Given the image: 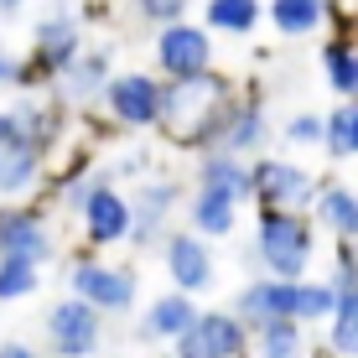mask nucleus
Listing matches in <instances>:
<instances>
[{"label": "nucleus", "instance_id": "obj_1", "mask_svg": "<svg viewBox=\"0 0 358 358\" xmlns=\"http://www.w3.org/2000/svg\"><path fill=\"white\" fill-rule=\"evenodd\" d=\"M234 83L224 73H197V78H166V94H162V141L182 145V151H208V145L224 141V125H229V109H234Z\"/></svg>", "mask_w": 358, "mask_h": 358}, {"label": "nucleus", "instance_id": "obj_2", "mask_svg": "<svg viewBox=\"0 0 358 358\" xmlns=\"http://www.w3.org/2000/svg\"><path fill=\"white\" fill-rule=\"evenodd\" d=\"M317 260V218L296 213V208H265L255 203V244L244 255V265H260L265 275H306Z\"/></svg>", "mask_w": 358, "mask_h": 358}, {"label": "nucleus", "instance_id": "obj_3", "mask_svg": "<svg viewBox=\"0 0 358 358\" xmlns=\"http://www.w3.org/2000/svg\"><path fill=\"white\" fill-rule=\"evenodd\" d=\"M42 332H47V353L52 358H94L99 343H104V312H99L89 296L68 291L47 306Z\"/></svg>", "mask_w": 358, "mask_h": 358}, {"label": "nucleus", "instance_id": "obj_4", "mask_svg": "<svg viewBox=\"0 0 358 358\" xmlns=\"http://www.w3.org/2000/svg\"><path fill=\"white\" fill-rule=\"evenodd\" d=\"M162 94H166V78L162 73H145V68H125L109 78L104 89V120L115 130H156L162 125Z\"/></svg>", "mask_w": 358, "mask_h": 358}, {"label": "nucleus", "instance_id": "obj_5", "mask_svg": "<svg viewBox=\"0 0 358 358\" xmlns=\"http://www.w3.org/2000/svg\"><path fill=\"white\" fill-rule=\"evenodd\" d=\"M68 291L89 296L104 317H130L135 296H141V275H135V265H115V260H99V255H73Z\"/></svg>", "mask_w": 358, "mask_h": 358}, {"label": "nucleus", "instance_id": "obj_6", "mask_svg": "<svg viewBox=\"0 0 358 358\" xmlns=\"http://www.w3.org/2000/svg\"><path fill=\"white\" fill-rule=\"evenodd\" d=\"M213 27L208 21H171V27H156L151 36V63L162 78H197V73L213 68L218 47H213Z\"/></svg>", "mask_w": 358, "mask_h": 358}, {"label": "nucleus", "instance_id": "obj_7", "mask_svg": "<svg viewBox=\"0 0 358 358\" xmlns=\"http://www.w3.org/2000/svg\"><path fill=\"white\" fill-rule=\"evenodd\" d=\"M63 115L68 109L52 99V89L47 94L21 89L6 104V115H0V145H36V151L52 156L57 141H63Z\"/></svg>", "mask_w": 358, "mask_h": 358}, {"label": "nucleus", "instance_id": "obj_8", "mask_svg": "<svg viewBox=\"0 0 358 358\" xmlns=\"http://www.w3.org/2000/svg\"><path fill=\"white\" fill-rule=\"evenodd\" d=\"M255 203L265 208H296V213H312L317 192H322V177L312 166L291 162V156H255Z\"/></svg>", "mask_w": 358, "mask_h": 358}, {"label": "nucleus", "instance_id": "obj_9", "mask_svg": "<svg viewBox=\"0 0 358 358\" xmlns=\"http://www.w3.org/2000/svg\"><path fill=\"white\" fill-rule=\"evenodd\" d=\"M73 224H78L83 244H94V250H115V244H125L130 229H135V203L120 192V177L99 182V187L83 197V208L73 213Z\"/></svg>", "mask_w": 358, "mask_h": 358}, {"label": "nucleus", "instance_id": "obj_10", "mask_svg": "<svg viewBox=\"0 0 358 358\" xmlns=\"http://www.w3.org/2000/svg\"><path fill=\"white\" fill-rule=\"evenodd\" d=\"M255 327L239 312H203L197 322L171 343V358H250Z\"/></svg>", "mask_w": 358, "mask_h": 358}, {"label": "nucleus", "instance_id": "obj_11", "mask_svg": "<svg viewBox=\"0 0 358 358\" xmlns=\"http://www.w3.org/2000/svg\"><path fill=\"white\" fill-rule=\"evenodd\" d=\"M31 57H36V73H42V89L63 68L78 63V57H83V16H78V10H73V6H52L47 16H36Z\"/></svg>", "mask_w": 358, "mask_h": 358}, {"label": "nucleus", "instance_id": "obj_12", "mask_svg": "<svg viewBox=\"0 0 358 358\" xmlns=\"http://www.w3.org/2000/svg\"><path fill=\"white\" fill-rule=\"evenodd\" d=\"M156 255H162V265H166V280H171V286H182V291H192V296L213 291V280H218L213 239H208V234H197L192 224H187V229H171Z\"/></svg>", "mask_w": 358, "mask_h": 358}, {"label": "nucleus", "instance_id": "obj_13", "mask_svg": "<svg viewBox=\"0 0 358 358\" xmlns=\"http://www.w3.org/2000/svg\"><path fill=\"white\" fill-rule=\"evenodd\" d=\"M135 203V229H130V244L135 250H162V239L171 234V213L182 203V182L177 177H141L130 192Z\"/></svg>", "mask_w": 358, "mask_h": 358}, {"label": "nucleus", "instance_id": "obj_14", "mask_svg": "<svg viewBox=\"0 0 358 358\" xmlns=\"http://www.w3.org/2000/svg\"><path fill=\"white\" fill-rule=\"evenodd\" d=\"M0 255H27L36 265L57 260V224L36 203H6L0 213Z\"/></svg>", "mask_w": 358, "mask_h": 358}, {"label": "nucleus", "instance_id": "obj_15", "mask_svg": "<svg viewBox=\"0 0 358 358\" xmlns=\"http://www.w3.org/2000/svg\"><path fill=\"white\" fill-rule=\"evenodd\" d=\"M115 78V63H109V47H83V57L73 68H63L52 78V99L63 109H99L104 104V89Z\"/></svg>", "mask_w": 358, "mask_h": 358}, {"label": "nucleus", "instance_id": "obj_16", "mask_svg": "<svg viewBox=\"0 0 358 358\" xmlns=\"http://www.w3.org/2000/svg\"><path fill=\"white\" fill-rule=\"evenodd\" d=\"M197 317H203L197 296L182 291V286H171L166 296H151V306L141 312V327H135V332H141V343H151V348H171Z\"/></svg>", "mask_w": 358, "mask_h": 358}, {"label": "nucleus", "instance_id": "obj_17", "mask_svg": "<svg viewBox=\"0 0 358 358\" xmlns=\"http://www.w3.org/2000/svg\"><path fill=\"white\" fill-rule=\"evenodd\" d=\"M52 177V156L36 145H0V192L6 203H31Z\"/></svg>", "mask_w": 358, "mask_h": 358}, {"label": "nucleus", "instance_id": "obj_18", "mask_svg": "<svg viewBox=\"0 0 358 358\" xmlns=\"http://www.w3.org/2000/svg\"><path fill=\"white\" fill-rule=\"evenodd\" d=\"M218 145L250 156V162H255V156H265V145H270V115H265V99L260 94H239V99H234L224 141H218Z\"/></svg>", "mask_w": 358, "mask_h": 358}, {"label": "nucleus", "instance_id": "obj_19", "mask_svg": "<svg viewBox=\"0 0 358 358\" xmlns=\"http://www.w3.org/2000/svg\"><path fill=\"white\" fill-rule=\"evenodd\" d=\"M239 208H244L239 192L197 182V187H192V203H187V224H192L197 234H208V239H229V234L239 229Z\"/></svg>", "mask_w": 358, "mask_h": 358}, {"label": "nucleus", "instance_id": "obj_20", "mask_svg": "<svg viewBox=\"0 0 358 358\" xmlns=\"http://www.w3.org/2000/svg\"><path fill=\"white\" fill-rule=\"evenodd\" d=\"M327 21H338V0H270V27L286 42H306Z\"/></svg>", "mask_w": 358, "mask_h": 358}, {"label": "nucleus", "instance_id": "obj_21", "mask_svg": "<svg viewBox=\"0 0 358 358\" xmlns=\"http://www.w3.org/2000/svg\"><path fill=\"white\" fill-rule=\"evenodd\" d=\"M312 218L322 234H332V244H353L358 239V192L343 187V182H322Z\"/></svg>", "mask_w": 358, "mask_h": 358}, {"label": "nucleus", "instance_id": "obj_22", "mask_svg": "<svg viewBox=\"0 0 358 358\" xmlns=\"http://www.w3.org/2000/svg\"><path fill=\"white\" fill-rule=\"evenodd\" d=\"M317 63H322V78L332 99H358V36H327L322 52H317Z\"/></svg>", "mask_w": 358, "mask_h": 358}, {"label": "nucleus", "instance_id": "obj_23", "mask_svg": "<svg viewBox=\"0 0 358 358\" xmlns=\"http://www.w3.org/2000/svg\"><path fill=\"white\" fill-rule=\"evenodd\" d=\"M203 21L218 36H255L270 21V0H203Z\"/></svg>", "mask_w": 358, "mask_h": 358}, {"label": "nucleus", "instance_id": "obj_24", "mask_svg": "<svg viewBox=\"0 0 358 358\" xmlns=\"http://www.w3.org/2000/svg\"><path fill=\"white\" fill-rule=\"evenodd\" d=\"M250 358H312V338H306V322H296V317H275V322L255 327Z\"/></svg>", "mask_w": 358, "mask_h": 358}, {"label": "nucleus", "instance_id": "obj_25", "mask_svg": "<svg viewBox=\"0 0 358 358\" xmlns=\"http://www.w3.org/2000/svg\"><path fill=\"white\" fill-rule=\"evenodd\" d=\"M322 327H327V338H322L327 358H358V280L338 286V312Z\"/></svg>", "mask_w": 358, "mask_h": 358}, {"label": "nucleus", "instance_id": "obj_26", "mask_svg": "<svg viewBox=\"0 0 358 358\" xmlns=\"http://www.w3.org/2000/svg\"><path fill=\"white\" fill-rule=\"evenodd\" d=\"M322 151L332 156V162H353L358 156V99H338V104H332Z\"/></svg>", "mask_w": 358, "mask_h": 358}, {"label": "nucleus", "instance_id": "obj_27", "mask_svg": "<svg viewBox=\"0 0 358 358\" xmlns=\"http://www.w3.org/2000/svg\"><path fill=\"white\" fill-rule=\"evenodd\" d=\"M42 291V265L27 255H0V301H27Z\"/></svg>", "mask_w": 358, "mask_h": 358}, {"label": "nucleus", "instance_id": "obj_28", "mask_svg": "<svg viewBox=\"0 0 358 358\" xmlns=\"http://www.w3.org/2000/svg\"><path fill=\"white\" fill-rule=\"evenodd\" d=\"M104 177H120V171H115V166H89V162H78V166H68L63 177H57V187H52V192H57V203H63L68 213H78L83 197H89Z\"/></svg>", "mask_w": 358, "mask_h": 358}, {"label": "nucleus", "instance_id": "obj_29", "mask_svg": "<svg viewBox=\"0 0 358 358\" xmlns=\"http://www.w3.org/2000/svg\"><path fill=\"white\" fill-rule=\"evenodd\" d=\"M280 141H286L291 151H312V145H322L327 141V115H312V109L291 115L286 125H280Z\"/></svg>", "mask_w": 358, "mask_h": 358}, {"label": "nucleus", "instance_id": "obj_30", "mask_svg": "<svg viewBox=\"0 0 358 358\" xmlns=\"http://www.w3.org/2000/svg\"><path fill=\"white\" fill-rule=\"evenodd\" d=\"M0 83H6L10 94H21V89H42V73H36L31 47H27V52H6V57H0Z\"/></svg>", "mask_w": 358, "mask_h": 358}, {"label": "nucleus", "instance_id": "obj_31", "mask_svg": "<svg viewBox=\"0 0 358 358\" xmlns=\"http://www.w3.org/2000/svg\"><path fill=\"white\" fill-rule=\"evenodd\" d=\"M192 10V0H130V16L145 21V27H171V21H182Z\"/></svg>", "mask_w": 358, "mask_h": 358}, {"label": "nucleus", "instance_id": "obj_32", "mask_svg": "<svg viewBox=\"0 0 358 358\" xmlns=\"http://www.w3.org/2000/svg\"><path fill=\"white\" fill-rule=\"evenodd\" d=\"M115 171H120V182H141L145 171H151V156H145V151H125L115 162Z\"/></svg>", "mask_w": 358, "mask_h": 358}, {"label": "nucleus", "instance_id": "obj_33", "mask_svg": "<svg viewBox=\"0 0 358 358\" xmlns=\"http://www.w3.org/2000/svg\"><path fill=\"white\" fill-rule=\"evenodd\" d=\"M0 358H42V348H36V343H27V338H6Z\"/></svg>", "mask_w": 358, "mask_h": 358}, {"label": "nucleus", "instance_id": "obj_34", "mask_svg": "<svg viewBox=\"0 0 358 358\" xmlns=\"http://www.w3.org/2000/svg\"><path fill=\"white\" fill-rule=\"evenodd\" d=\"M0 10H6V16H21V10H27V0H0Z\"/></svg>", "mask_w": 358, "mask_h": 358}, {"label": "nucleus", "instance_id": "obj_35", "mask_svg": "<svg viewBox=\"0 0 358 358\" xmlns=\"http://www.w3.org/2000/svg\"><path fill=\"white\" fill-rule=\"evenodd\" d=\"M353 255H358V239H353Z\"/></svg>", "mask_w": 358, "mask_h": 358}]
</instances>
